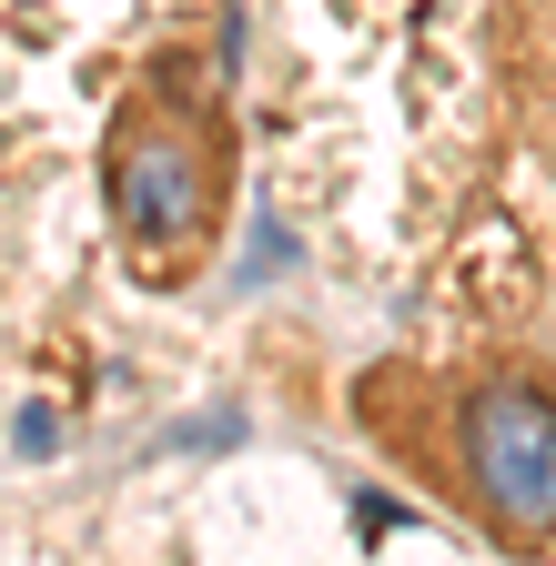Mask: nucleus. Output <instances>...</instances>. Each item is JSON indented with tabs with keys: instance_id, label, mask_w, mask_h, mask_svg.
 Wrapping results in <instances>:
<instances>
[{
	"instance_id": "nucleus-5",
	"label": "nucleus",
	"mask_w": 556,
	"mask_h": 566,
	"mask_svg": "<svg viewBox=\"0 0 556 566\" xmlns=\"http://www.w3.org/2000/svg\"><path fill=\"white\" fill-rule=\"evenodd\" d=\"M546 11H556V0H546Z\"/></svg>"
},
{
	"instance_id": "nucleus-2",
	"label": "nucleus",
	"mask_w": 556,
	"mask_h": 566,
	"mask_svg": "<svg viewBox=\"0 0 556 566\" xmlns=\"http://www.w3.org/2000/svg\"><path fill=\"white\" fill-rule=\"evenodd\" d=\"M102 202H112V243L143 283H182L202 253L223 243L233 212V112L192 61H153L132 102L102 132Z\"/></svg>"
},
{
	"instance_id": "nucleus-4",
	"label": "nucleus",
	"mask_w": 556,
	"mask_h": 566,
	"mask_svg": "<svg viewBox=\"0 0 556 566\" xmlns=\"http://www.w3.org/2000/svg\"><path fill=\"white\" fill-rule=\"evenodd\" d=\"M355 526L385 536V526H405V506H395V495H355Z\"/></svg>"
},
{
	"instance_id": "nucleus-3",
	"label": "nucleus",
	"mask_w": 556,
	"mask_h": 566,
	"mask_svg": "<svg viewBox=\"0 0 556 566\" xmlns=\"http://www.w3.org/2000/svg\"><path fill=\"white\" fill-rule=\"evenodd\" d=\"M11 446H21V455H61V415L21 405V424H11Z\"/></svg>"
},
{
	"instance_id": "nucleus-1",
	"label": "nucleus",
	"mask_w": 556,
	"mask_h": 566,
	"mask_svg": "<svg viewBox=\"0 0 556 566\" xmlns=\"http://www.w3.org/2000/svg\"><path fill=\"white\" fill-rule=\"evenodd\" d=\"M355 424L385 436L405 465H426V485L465 506L506 556L556 546V375L485 365V375H426V395H405V375H365Z\"/></svg>"
}]
</instances>
